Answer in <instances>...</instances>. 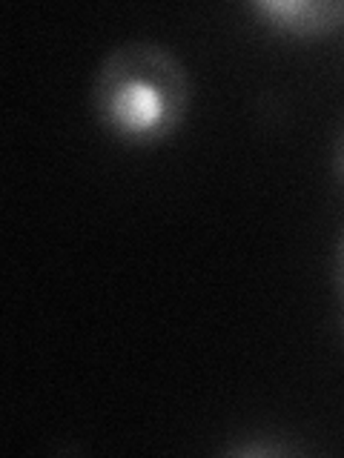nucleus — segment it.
Returning <instances> with one entry per match:
<instances>
[{"mask_svg":"<svg viewBox=\"0 0 344 458\" xmlns=\"http://www.w3.org/2000/svg\"><path fill=\"white\" fill-rule=\"evenodd\" d=\"M90 106L98 126L121 147H161L190 114V69L164 43L124 40L100 57Z\"/></svg>","mask_w":344,"mask_h":458,"instance_id":"nucleus-1","label":"nucleus"},{"mask_svg":"<svg viewBox=\"0 0 344 458\" xmlns=\"http://www.w3.org/2000/svg\"><path fill=\"white\" fill-rule=\"evenodd\" d=\"M241 9L281 40H322L344 29V0H253Z\"/></svg>","mask_w":344,"mask_h":458,"instance_id":"nucleus-2","label":"nucleus"},{"mask_svg":"<svg viewBox=\"0 0 344 458\" xmlns=\"http://www.w3.org/2000/svg\"><path fill=\"white\" fill-rule=\"evenodd\" d=\"M224 453L229 455H244V458H258V455H298V453H305L298 447V444H290L284 436H276V438H270V436H253V441H238V444H227Z\"/></svg>","mask_w":344,"mask_h":458,"instance_id":"nucleus-3","label":"nucleus"},{"mask_svg":"<svg viewBox=\"0 0 344 458\" xmlns=\"http://www.w3.org/2000/svg\"><path fill=\"white\" fill-rule=\"evenodd\" d=\"M333 284H336V295L341 304V315H344V233L336 243V255H333Z\"/></svg>","mask_w":344,"mask_h":458,"instance_id":"nucleus-4","label":"nucleus"},{"mask_svg":"<svg viewBox=\"0 0 344 458\" xmlns=\"http://www.w3.org/2000/svg\"><path fill=\"white\" fill-rule=\"evenodd\" d=\"M330 164H333V175L344 190V121L339 123V132L333 138V155H330Z\"/></svg>","mask_w":344,"mask_h":458,"instance_id":"nucleus-5","label":"nucleus"}]
</instances>
